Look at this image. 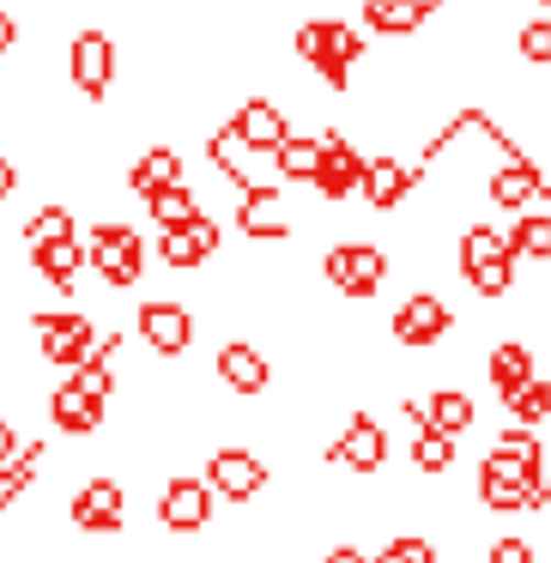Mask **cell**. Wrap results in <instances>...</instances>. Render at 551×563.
Returning a JSON list of instances; mask_svg holds the SVG:
<instances>
[{"instance_id": "cell-1", "label": "cell", "mask_w": 551, "mask_h": 563, "mask_svg": "<svg viewBox=\"0 0 551 563\" xmlns=\"http://www.w3.org/2000/svg\"><path fill=\"white\" fill-rule=\"evenodd\" d=\"M546 485L539 473V449H491L485 466H478V503L497 515H515V509H533V490Z\"/></svg>"}, {"instance_id": "cell-7", "label": "cell", "mask_w": 551, "mask_h": 563, "mask_svg": "<svg viewBox=\"0 0 551 563\" xmlns=\"http://www.w3.org/2000/svg\"><path fill=\"white\" fill-rule=\"evenodd\" d=\"M236 231L255 236V243H285L291 236V200H285V188H236Z\"/></svg>"}, {"instance_id": "cell-37", "label": "cell", "mask_w": 551, "mask_h": 563, "mask_svg": "<svg viewBox=\"0 0 551 563\" xmlns=\"http://www.w3.org/2000/svg\"><path fill=\"white\" fill-rule=\"evenodd\" d=\"M491 563H533V545H527V539H497V545H491Z\"/></svg>"}, {"instance_id": "cell-22", "label": "cell", "mask_w": 551, "mask_h": 563, "mask_svg": "<svg viewBox=\"0 0 551 563\" xmlns=\"http://www.w3.org/2000/svg\"><path fill=\"white\" fill-rule=\"evenodd\" d=\"M170 183H188L183 152H176V146H146L134 164H128V188H134L140 200H146L152 188H170Z\"/></svg>"}, {"instance_id": "cell-4", "label": "cell", "mask_w": 551, "mask_h": 563, "mask_svg": "<svg viewBox=\"0 0 551 563\" xmlns=\"http://www.w3.org/2000/svg\"><path fill=\"white\" fill-rule=\"evenodd\" d=\"M67 79L91 103L110 98V86H115V37L110 31H98V25L74 31V43H67Z\"/></svg>"}, {"instance_id": "cell-26", "label": "cell", "mask_w": 551, "mask_h": 563, "mask_svg": "<svg viewBox=\"0 0 551 563\" xmlns=\"http://www.w3.org/2000/svg\"><path fill=\"white\" fill-rule=\"evenodd\" d=\"M485 369H491V382H497V394H509V388H521L527 376H539V369H533V345H521V340H503L497 352L485 357Z\"/></svg>"}, {"instance_id": "cell-24", "label": "cell", "mask_w": 551, "mask_h": 563, "mask_svg": "<svg viewBox=\"0 0 551 563\" xmlns=\"http://www.w3.org/2000/svg\"><path fill=\"white\" fill-rule=\"evenodd\" d=\"M321 152H328V140H309V134H291L279 152H273V170L285 176V183H316V170H321Z\"/></svg>"}, {"instance_id": "cell-36", "label": "cell", "mask_w": 551, "mask_h": 563, "mask_svg": "<svg viewBox=\"0 0 551 563\" xmlns=\"http://www.w3.org/2000/svg\"><path fill=\"white\" fill-rule=\"evenodd\" d=\"M25 490H31V473H25V466H0V509H13Z\"/></svg>"}, {"instance_id": "cell-3", "label": "cell", "mask_w": 551, "mask_h": 563, "mask_svg": "<svg viewBox=\"0 0 551 563\" xmlns=\"http://www.w3.org/2000/svg\"><path fill=\"white\" fill-rule=\"evenodd\" d=\"M86 249H91V273L115 291H134L146 279V243H140L134 224H91Z\"/></svg>"}, {"instance_id": "cell-16", "label": "cell", "mask_w": 551, "mask_h": 563, "mask_svg": "<svg viewBox=\"0 0 551 563\" xmlns=\"http://www.w3.org/2000/svg\"><path fill=\"white\" fill-rule=\"evenodd\" d=\"M412 183H418L412 164H400V158H370V164H364V188H357V195L370 200V212H400L406 195H412Z\"/></svg>"}, {"instance_id": "cell-14", "label": "cell", "mask_w": 551, "mask_h": 563, "mask_svg": "<svg viewBox=\"0 0 551 563\" xmlns=\"http://www.w3.org/2000/svg\"><path fill=\"white\" fill-rule=\"evenodd\" d=\"M231 122H236V134H243V146L249 152H267V158L291 140V115H285L273 98H243Z\"/></svg>"}, {"instance_id": "cell-34", "label": "cell", "mask_w": 551, "mask_h": 563, "mask_svg": "<svg viewBox=\"0 0 551 563\" xmlns=\"http://www.w3.org/2000/svg\"><path fill=\"white\" fill-rule=\"evenodd\" d=\"M461 279L473 285L478 297H509V285H515V255H503V261H485V267H466Z\"/></svg>"}, {"instance_id": "cell-19", "label": "cell", "mask_w": 551, "mask_h": 563, "mask_svg": "<svg viewBox=\"0 0 551 563\" xmlns=\"http://www.w3.org/2000/svg\"><path fill=\"white\" fill-rule=\"evenodd\" d=\"M539 188H546V170H539L533 158H503L497 176H491V200H497L503 212H527L539 200Z\"/></svg>"}, {"instance_id": "cell-2", "label": "cell", "mask_w": 551, "mask_h": 563, "mask_svg": "<svg viewBox=\"0 0 551 563\" xmlns=\"http://www.w3.org/2000/svg\"><path fill=\"white\" fill-rule=\"evenodd\" d=\"M291 49H297V62H309L333 91L352 86V67L364 62V37H357L345 19H304L297 37H291Z\"/></svg>"}, {"instance_id": "cell-20", "label": "cell", "mask_w": 551, "mask_h": 563, "mask_svg": "<svg viewBox=\"0 0 551 563\" xmlns=\"http://www.w3.org/2000/svg\"><path fill=\"white\" fill-rule=\"evenodd\" d=\"M425 19H437V0H364V25L376 37H412Z\"/></svg>"}, {"instance_id": "cell-8", "label": "cell", "mask_w": 551, "mask_h": 563, "mask_svg": "<svg viewBox=\"0 0 551 563\" xmlns=\"http://www.w3.org/2000/svg\"><path fill=\"white\" fill-rule=\"evenodd\" d=\"M449 328H454V309L430 291L406 297V303L394 309V340H400L406 352H430L437 340H449Z\"/></svg>"}, {"instance_id": "cell-18", "label": "cell", "mask_w": 551, "mask_h": 563, "mask_svg": "<svg viewBox=\"0 0 551 563\" xmlns=\"http://www.w3.org/2000/svg\"><path fill=\"white\" fill-rule=\"evenodd\" d=\"M74 527L86 533H115L122 527V485L115 478H91L74 490Z\"/></svg>"}, {"instance_id": "cell-32", "label": "cell", "mask_w": 551, "mask_h": 563, "mask_svg": "<svg viewBox=\"0 0 551 563\" xmlns=\"http://www.w3.org/2000/svg\"><path fill=\"white\" fill-rule=\"evenodd\" d=\"M412 466H418V473H449V466H454V437H449V430H437V424L418 430Z\"/></svg>"}, {"instance_id": "cell-11", "label": "cell", "mask_w": 551, "mask_h": 563, "mask_svg": "<svg viewBox=\"0 0 551 563\" xmlns=\"http://www.w3.org/2000/svg\"><path fill=\"white\" fill-rule=\"evenodd\" d=\"M140 340L158 357H183L188 345H195V316H188V303H170V297L146 303L140 309Z\"/></svg>"}, {"instance_id": "cell-31", "label": "cell", "mask_w": 551, "mask_h": 563, "mask_svg": "<svg viewBox=\"0 0 551 563\" xmlns=\"http://www.w3.org/2000/svg\"><path fill=\"white\" fill-rule=\"evenodd\" d=\"M503 406H509V418H515V424H546V418H551V382L527 376L521 388H509V394H503Z\"/></svg>"}, {"instance_id": "cell-43", "label": "cell", "mask_w": 551, "mask_h": 563, "mask_svg": "<svg viewBox=\"0 0 551 563\" xmlns=\"http://www.w3.org/2000/svg\"><path fill=\"white\" fill-rule=\"evenodd\" d=\"M533 7H551V0H533Z\"/></svg>"}, {"instance_id": "cell-39", "label": "cell", "mask_w": 551, "mask_h": 563, "mask_svg": "<svg viewBox=\"0 0 551 563\" xmlns=\"http://www.w3.org/2000/svg\"><path fill=\"white\" fill-rule=\"evenodd\" d=\"M13 461H19V430L0 418V466H13Z\"/></svg>"}, {"instance_id": "cell-23", "label": "cell", "mask_w": 551, "mask_h": 563, "mask_svg": "<svg viewBox=\"0 0 551 563\" xmlns=\"http://www.w3.org/2000/svg\"><path fill=\"white\" fill-rule=\"evenodd\" d=\"M219 382H224L231 394H261V388L273 382V369H267V357H261L255 345L231 340V345L219 352Z\"/></svg>"}, {"instance_id": "cell-38", "label": "cell", "mask_w": 551, "mask_h": 563, "mask_svg": "<svg viewBox=\"0 0 551 563\" xmlns=\"http://www.w3.org/2000/svg\"><path fill=\"white\" fill-rule=\"evenodd\" d=\"M13 49H19V19L0 7V55H13Z\"/></svg>"}, {"instance_id": "cell-27", "label": "cell", "mask_w": 551, "mask_h": 563, "mask_svg": "<svg viewBox=\"0 0 551 563\" xmlns=\"http://www.w3.org/2000/svg\"><path fill=\"white\" fill-rule=\"evenodd\" d=\"M146 212L152 219L164 224V231H170V224H188V219H200V195L188 183H170V188H152L146 195Z\"/></svg>"}, {"instance_id": "cell-42", "label": "cell", "mask_w": 551, "mask_h": 563, "mask_svg": "<svg viewBox=\"0 0 551 563\" xmlns=\"http://www.w3.org/2000/svg\"><path fill=\"white\" fill-rule=\"evenodd\" d=\"M376 563H412V558H406V551L400 545H394V539H388V545H382V558Z\"/></svg>"}, {"instance_id": "cell-9", "label": "cell", "mask_w": 551, "mask_h": 563, "mask_svg": "<svg viewBox=\"0 0 551 563\" xmlns=\"http://www.w3.org/2000/svg\"><path fill=\"white\" fill-rule=\"evenodd\" d=\"M219 243H224L219 219H212V212H200V219H188V224H170V231L158 236V255H164V267L188 273V267H207V261L219 255Z\"/></svg>"}, {"instance_id": "cell-29", "label": "cell", "mask_w": 551, "mask_h": 563, "mask_svg": "<svg viewBox=\"0 0 551 563\" xmlns=\"http://www.w3.org/2000/svg\"><path fill=\"white\" fill-rule=\"evenodd\" d=\"M243 134H236V122H224V128H212V140H207V158H212V170L224 176V183H236V188H249V176H243Z\"/></svg>"}, {"instance_id": "cell-40", "label": "cell", "mask_w": 551, "mask_h": 563, "mask_svg": "<svg viewBox=\"0 0 551 563\" xmlns=\"http://www.w3.org/2000/svg\"><path fill=\"white\" fill-rule=\"evenodd\" d=\"M13 188H19V164H13V158H0V200L13 195Z\"/></svg>"}, {"instance_id": "cell-41", "label": "cell", "mask_w": 551, "mask_h": 563, "mask_svg": "<svg viewBox=\"0 0 551 563\" xmlns=\"http://www.w3.org/2000/svg\"><path fill=\"white\" fill-rule=\"evenodd\" d=\"M321 563H364V551H352V545H333Z\"/></svg>"}, {"instance_id": "cell-25", "label": "cell", "mask_w": 551, "mask_h": 563, "mask_svg": "<svg viewBox=\"0 0 551 563\" xmlns=\"http://www.w3.org/2000/svg\"><path fill=\"white\" fill-rule=\"evenodd\" d=\"M509 249H515V261H551V212H539V207L515 212Z\"/></svg>"}, {"instance_id": "cell-6", "label": "cell", "mask_w": 551, "mask_h": 563, "mask_svg": "<svg viewBox=\"0 0 551 563\" xmlns=\"http://www.w3.org/2000/svg\"><path fill=\"white\" fill-rule=\"evenodd\" d=\"M31 328H37V340H43V357L62 364V369H79L103 340V333L91 328V316H79V309H43Z\"/></svg>"}, {"instance_id": "cell-30", "label": "cell", "mask_w": 551, "mask_h": 563, "mask_svg": "<svg viewBox=\"0 0 551 563\" xmlns=\"http://www.w3.org/2000/svg\"><path fill=\"white\" fill-rule=\"evenodd\" d=\"M503 255H515L509 231H491V224H466V231H461V273L466 267H485V261H503Z\"/></svg>"}, {"instance_id": "cell-33", "label": "cell", "mask_w": 551, "mask_h": 563, "mask_svg": "<svg viewBox=\"0 0 551 563\" xmlns=\"http://www.w3.org/2000/svg\"><path fill=\"white\" fill-rule=\"evenodd\" d=\"M62 236H79V231H74V212H67V207H37V212L25 219V243H31V249L62 243Z\"/></svg>"}, {"instance_id": "cell-10", "label": "cell", "mask_w": 551, "mask_h": 563, "mask_svg": "<svg viewBox=\"0 0 551 563\" xmlns=\"http://www.w3.org/2000/svg\"><path fill=\"white\" fill-rule=\"evenodd\" d=\"M328 461L352 466V473H364V478L382 473V461H388V430H382L370 412H352V418H345V430L333 437Z\"/></svg>"}, {"instance_id": "cell-5", "label": "cell", "mask_w": 551, "mask_h": 563, "mask_svg": "<svg viewBox=\"0 0 551 563\" xmlns=\"http://www.w3.org/2000/svg\"><path fill=\"white\" fill-rule=\"evenodd\" d=\"M321 273H328V285L345 297H376L382 285H388V255H382L376 243H333L328 255H321Z\"/></svg>"}, {"instance_id": "cell-15", "label": "cell", "mask_w": 551, "mask_h": 563, "mask_svg": "<svg viewBox=\"0 0 551 563\" xmlns=\"http://www.w3.org/2000/svg\"><path fill=\"white\" fill-rule=\"evenodd\" d=\"M321 140H328V152H321V170H316V195L340 207L345 195H357V188H364V164L370 158H357L352 140H340V134H321Z\"/></svg>"}, {"instance_id": "cell-28", "label": "cell", "mask_w": 551, "mask_h": 563, "mask_svg": "<svg viewBox=\"0 0 551 563\" xmlns=\"http://www.w3.org/2000/svg\"><path fill=\"white\" fill-rule=\"evenodd\" d=\"M430 424H437V430H449V437L473 430V424H478L473 394H461V388H437V394H430Z\"/></svg>"}, {"instance_id": "cell-21", "label": "cell", "mask_w": 551, "mask_h": 563, "mask_svg": "<svg viewBox=\"0 0 551 563\" xmlns=\"http://www.w3.org/2000/svg\"><path fill=\"white\" fill-rule=\"evenodd\" d=\"M31 267H37L43 279L55 285V291H74L79 267H91V249H86V236H62V243L31 249Z\"/></svg>"}, {"instance_id": "cell-13", "label": "cell", "mask_w": 551, "mask_h": 563, "mask_svg": "<svg viewBox=\"0 0 551 563\" xmlns=\"http://www.w3.org/2000/svg\"><path fill=\"white\" fill-rule=\"evenodd\" d=\"M158 521L170 533H200L212 521V485L207 478H170L158 497Z\"/></svg>"}, {"instance_id": "cell-17", "label": "cell", "mask_w": 551, "mask_h": 563, "mask_svg": "<svg viewBox=\"0 0 551 563\" xmlns=\"http://www.w3.org/2000/svg\"><path fill=\"white\" fill-rule=\"evenodd\" d=\"M103 406L91 388H79V382H62V388L49 394V418L55 430H67V437H91V430H103Z\"/></svg>"}, {"instance_id": "cell-35", "label": "cell", "mask_w": 551, "mask_h": 563, "mask_svg": "<svg viewBox=\"0 0 551 563\" xmlns=\"http://www.w3.org/2000/svg\"><path fill=\"white\" fill-rule=\"evenodd\" d=\"M515 55H521L527 67H551V19H527V25L515 31Z\"/></svg>"}, {"instance_id": "cell-12", "label": "cell", "mask_w": 551, "mask_h": 563, "mask_svg": "<svg viewBox=\"0 0 551 563\" xmlns=\"http://www.w3.org/2000/svg\"><path fill=\"white\" fill-rule=\"evenodd\" d=\"M207 485L219 490V497H231V503H255L261 490H267V466H261L249 449H219L207 461Z\"/></svg>"}]
</instances>
